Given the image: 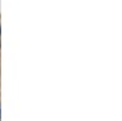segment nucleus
<instances>
[{
  "mask_svg": "<svg viewBox=\"0 0 122 121\" xmlns=\"http://www.w3.org/2000/svg\"><path fill=\"white\" fill-rule=\"evenodd\" d=\"M0 117H1V105H0Z\"/></svg>",
  "mask_w": 122,
  "mask_h": 121,
  "instance_id": "1",
  "label": "nucleus"
}]
</instances>
